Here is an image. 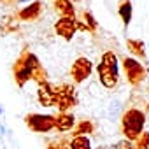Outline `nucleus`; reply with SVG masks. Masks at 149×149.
Masks as SVG:
<instances>
[{"label": "nucleus", "instance_id": "3", "mask_svg": "<svg viewBox=\"0 0 149 149\" xmlns=\"http://www.w3.org/2000/svg\"><path fill=\"white\" fill-rule=\"evenodd\" d=\"M77 105V95L76 90L70 84H60L56 86V97H54V107H58L60 112H67L68 109Z\"/></svg>", "mask_w": 149, "mask_h": 149}, {"label": "nucleus", "instance_id": "17", "mask_svg": "<svg viewBox=\"0 0 149 149\" xmlns=\"http://www.w3.org/2000/svg\"><path fill=\"white\" fill-rule=\"evenodd\" d=\"M68 149H91V142L88 135H74L70 139Z\"/></svg>", "mask_w": 149, "mask_h": 149}, {"label": "nucleus", "instance_id": "15", "mask_svg": "<svg viewBox=\"0 0 149 149\" xmlns=\"http://www.w3.org/2000/svg\"><path fill=\"white\" fill-rule=\"evenodd\" d=\"M18 30V18L16 14H7L0 19V35H7Z\"/></svg>", "mask_w": 149, "mask_h": 149}, {"label": "nucleus", "instance_id": "24", "mask_svg": "<svg viewBox=\"0 0 149 149\" xmlns=\"http://www.w3.org/2000/svg\"><path fill=\"white\" fill-rule=\"evenodd\" d=\"M18 4H30V2H33V0H16Z\"/></svg>", "mask_w": 149, "mask_h": 149}, {"label": "nucleus", "instance_id": "13", "mask_svg": "<svg viewBox=\"0 0 149 149\" xmlns=\"http://www.w3.org/2000/svg\"><path fill=\"white\" fill-rule=\"evenodd\" d=\"M118 14L123 21L125 26H128L132 23V16H133V7H132V0H119L118 6Z\"/></svg>", "mask_w": 149, "mask_h": 149}, {"label": "nucleus", "instance_id": "10", "mask_svg": "<svg viewBox=\"0 0 149 149\" xmlns=\"http://www.w3.org/2000/svg\"><path fill=\"white\" fill-rule=\"evenodd\" d=\"M40 13H42V2L40 0H33V2L26 4L25 7H21L16 13V18L19 21H35V19H39Z\"/></svg>", "mask_w": 149, "mask_h": 149}, {"label": "nucleus", "instance_id": "27", "mask_svg": "<svg viewBox=\"0 0 149 149\" xmlns=\"http://www.w3.org/2000/svg\"><path fill=\"white\" fill-rule=\"evenodd\" d=\"M0 2H4V4H11V2H16V0H0Z\"/></svg>", "mask_w": 149, "mask_h": 149}, {"label": "nucleus", "instance_id": "5", "mask_svg": "<svg viewBox=\"0 0 149 149\" xmlns=\"http://www.w3.org/2000/svg\"><path fill=\"white\" fill-rule=\"evenodd\" d=\"M21 61L30 68V72H32V79L33 81H37V84H40V83H44V81H47L46 77H47V74H46V70L42 68V65H40V61H39V58L33 54V53H30V51H23L21 53Z\"/></svg>", "mask_w": 149, "mask_h": 149}, {"label": "nucleus", "instance_id": "19", "mask_svg": "<svg viewBox=\"0 0 149 149\" xmlns=\"http://www.w3.org/2000/svg\"><path fill=\"white\" fill-rule=\"evenodd\" d=\"M102 63H104V65H107V67H111V68H114V70H119L118 56H116L112 51H105V53L102 54Z\"/></svg>", "mask_w": 149, "mask_h": 149}, {"label": "nucleus", "instance_id": "8", "mask_svg": "<svg viewBox=\"0 0 149 149\" xmlns=\"http://www.w3.org/2000/svg\"><path fill=\"white\" fill-rule=\"evenodd\" d=\"M54 97H56V86H53L49 81H44L37 88V100L42 107H54Z\"/></svg>", "mask_w": 149, "mask_h": 149}, {"label": "nucleus", "instance_id": "21", "mask_svg": "<svg viewBox=\"0 0 149 149\" xmlns=\"http://www.w3.org/2000/svg\"><path fill=\"white\" fill-rule=\"evenodd\" d=\"M68 144H70V139L61 137V139H54V140H51V142L47 144L46 149H68Z\"/></svg>", "mask_w": 149, "mask_h": 149}, {"label": "nucleus", "instance_id": "25", "mask_svg": "<svg viewBox=\"0 0 149 149\" xmlns=\"http://www.w3.org/2000/svg\"><path fill=\"white\" fill-rule=\"evenodd\" d=\"M95 149H112V146H98V147H95Z\"/></svg>", "mask_w": 149, "mask_h": 149}, {"label": "nucleus", "instance_id": "11", "mask_svg": "<svg viewBox=\"0 0 149 149\" xmlns=\"http://www.w3.org/2000/svg\"><path fill=\"white\" fill-rule=\"evenodd\" d=\"M13 76H14V81H16V84H18L19 88H23V86L32 79V72H30V68L21 61V58H18V60L14 61V65H13Z\"/></svg>", "mask_w": 149, "mask_h": 149}, {"label": "nucleus", "instance_id": "22", "mask_svg": "<svg viewBox=\"0 0 149 149\" xmlns=\"http://www.w3.org/2000/svg\"><path fill=\"white\" fill-rule=\"evenodd\" d=\"M137 149H149V132H142L140 137L133 142Z\"/></svg>", "mask_w": 149, "mask_h": 149}, {"label": "nucleus", "instance_id": "6", "mask_svg": "<svg viewBox=\"0 0 149 149\" xmlns=\"http://www.w3.org/2000/svg\"><path fill=\"white\" fill-rule=\"evenodd\" d=\"M91 70H93V63L86 56H81V58H77L76 61L72 63L70 76H72V79H74L76 84H81L83 81H86L91 76Z\"/></svg>", "mask_w": 149, "mask_h": 149}, {"label": "nucleus", "instance_id": "1", "mask_svg": "<svg viewBox=\"0 0 149 149\" xmlns=\"http://www.w3.org/2000/svg\"><path fill=\"white\" fill-rule=\"evenodd\" d=\"M146 118H147L146 111L139 107H128L121 114V133L125 135L126 140L135 142L140 137L146 126Z\"/></svg>", "mask_w": 149, "mask_h": 149}, {"label": "nucleus", "instance_id": "4", "mask_svg": "<svg viewBox=\"0 0 149 149\" xmlns=\"http://www.w3.org/2000/svg\"><path fill=\"white\" fill-rule=\"evenodd\" d=\"M26 126L35 133H49L54 130V116L51 114H28L25 118Z\"/></svg>", "mask_w": 149, "mask_h": 149}, {"label": "nucleus", "instance_id": "7", "mask_svg": "<svg viewBox=\"0 0 149 149\" xmlns=\"http://www.w3.org/2000/svg\"><path fill=\"white\" fill-rule=\"evenodd\" d=\"M97 74H98V81L105 86V88H116L118 81H119V70H114L107 65H104L102 61L97 67Z\"/></svg>", "mask_w": 149, "mask_h": 149}, {"label": "nucleus", "instance_id": "2", "mask_svg": "<svg viewBox=\"0 0 149 149\" xmlns=\"http://www.w3.org/2000/svg\"><path fill=\"white\" fill-rule=\"evenodd\" d=\"M123 70H125V76H126V81L133 86V88H137V86H140L146 79H147V68L139 61V60H135V58H125L123 60Z\"/></svg>", "mask_w": 149, "mask_h": 149}, {"label": "nucleus", "instance_id": "14", "mask_svg": "<svg viewBox=\"0 0 149 149\" xmlns=\"http://www.w3.org/2000/svg\"><path fill=\"white\" fill-rule=\"evenodd\" d=\"M54 9L63 18H76V7L72 0H54Z\"/></svg>", "mask_w": 149, "mask_h": 149}, {"label": "nucleus", "instance_id": "16", "mask_svg": "<svg viewBox=\"0 0 149 149\" xmlns=\"http://www.w3.org/2000/svg\"><path fill=\"white\" fill-rule=\"evenodd\" d=\"M126 46H128V49H130L132 54H135V56L146 60V49H144L146 44H144L140 39H128V40H126Z\"/></svg>", "mask_w": 149, "mask_h": 149}, {"label": "nucleus", "instance_id": "9", "mask_svg": "<svg viewBox=\"0 0 149 149\" xmlns=\"http://www.w3.org/2000/svg\"><path fill=\"white\" fill-rule=\"evenodd\" d=\"M54 32L56 35H60L65 40H72V37L76 35L77 28H76V18H60L54 23Z\"/></svg>", "mask_w": 149, "mask_h": 149}, {"label": "nucleus", "instance_id": "28", "mask_svg": "<svg viewBox=\"0 0 149 149\" xmlns=\"http://www.w3.org/2000/svg\"><path fill=\"white\" fill-rule=\"evenodd\" d=\"M4 112H6V111H4V107L0 105V116H4Z\"/></svg>", "mask_w": 149, "mask_h": 149}, {"label": "nucleus", "instance_id": "18", "mask_svg": "<svg viewBox=\"0 0 149 149\" xmlns=\"http://www.w3.org/2000/svg\"><path fill=\"white\" fill-rule=\"evenodd\" d=\"M93 132H95V123L91 119H83L74 126V135H90Z\"/></svg>", "mask_w": 149, "mask_h": 149}, {"label": "nucleus", "instance_id": "29", "mask_svg": "<svg viewBox=\"0 0 149 149\" xmlns=\"http://www.w3.org/2000/svg\"><path fill=\"white\" fill-rule=\"evenodd\" d=\"M147 81H149V76H147ZM147 90H149V88H147Z\"/></svg>", "mask_w": 149, "mask_h": 149}, {"label": "nucleus", "instance_id": "12", "mask_svg": "<svg viewBox=\"0 0 149 149\" xmlns=\"http://www.w3.org/2000/svg\"><path fill=\"white\" fill-rule=\"evenodd\" d=\"M76 126V118L70 112H60L58 116H54V130H58L60 133L70 132Z\"/></svg>", "mask_w": 149, "mask_h": 149}, {"label": "nucleus", "instance_id": "20", "mask_svg": "<svg viewBox=\"0 0 149 149\" xmlns=\"http://www.w3.org/2000/svg\"><path fill=\"white\" fill-rule=\"evenodd\" d=\"M83 23L86 25L88 32H97V28H98V23H97L95 16H93L90 11H84V13H83Z\"/></svg>", "mask_w": 149, "mask_h": 149}, {"label": "nucleus", "instance_id": "26", "mask_svg": "<svg viewBox=\"0 0 149 149\" xmlns=\"http://www.w3.org/2000/svg\"><path fill=\"white\" fill-rule=\"evenodd\" d=\"M0 133H2V135L6 133V126H4V125H0Z\"/></svg>", "mask_w": 149, "mask_h": 149}, {"label": "nucleus", "instance_id": "23", "mask_svg": "<svg viewBox=\"0 0 149 149\" xmlns=\"http://www.w3.org/2000/svg\"><path fill=\"white\" fill-rule=\"evenodd\" d=\"M112 149H137V147H135V144H133V142H130V140L123 139V140L116 142V146H112Z\"/></svg>", "mask_w": 149, "mask_h": 149}]
</instances>
